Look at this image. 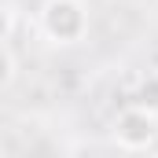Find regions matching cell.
<instances>
[{
    "instance_id": "4",
    "label": "cell",
    "mask_w": 158,
    "mask_h": 158,
    "mask_svg": "<svg viewBox=\"0 0 158 158\" xmlns=\"http://www.w3.org/2000/svg\"><path fill=\"white\" fill-rule=\"evenodd\" d=\"M19 74V63H15V44L4 40V88H11V81Z\"/></svg>"
},
{
    "instance_id": "1",
    "label": "cell",
    "mask_w": 158,
    "mask_h": 158,
    "mask_svg": "<svg viewBox=\"0 0 158 158\" xmlns=\"http://www.w3.org/2000/svg\"><path fill=\"white\" fill-rule=\"evenodd\" d=\"M92 11L85 0H44L37 11V33L55 48H74L88 37Z\"/></svg>"
},
{
    "instance_id": "5",
    "label": "cell",
    "mask_w": 158,
    "mask_h": 158,
    "mask_svg": "<svg viewBox=\"0 0 158 158\" xmlns=\"http://www.w3.org/2000/svg\"><path fill=\"white\" fill-rule=\"evenodd\" d=\"M15 26H19V4L7 0L4 4V40H15Z\"/></svg>"
},
{
    "instance_id": "3",
    "label": "cell",
    "mask_w": 158,
    "mask_h": 158,
    "mask_svg": "<svg viewBox=\"0 0 158 158\" xmlns=\"http://www.w3.org/2000/svg\"><path fill=\"white\" fill-rule=\"evenodd\" d=\"M136 103H140V107H147L151 114H158V74H155V70H151V74H143L140 92H136Z\"/></svg>"
},
{
    "instance_id": "2",
    "label": "cell",
    "mask_w": 158,
    "mask_h": 158,
    "mask_svg": "<svg viewBox=\"0 0 158 158\" xmlns=\"http://www.w3.org/2000/svg\"><path fill=\"white\" fill-rule=\"evenodd\" d=\"M155 118L158 114H151L147 107L129 103L114 118V125H110L114 143H118L121 151H147V147H155V140H158V121Z\"/></svg>"
}]
</instances>
